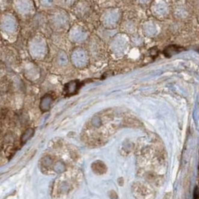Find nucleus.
Returning a JSON list of instances; mask_svg holds the SVG:
<instances>
[{"instance_id":"1","label":"nucleus","mask_w":199,"mask_h":199,"mask_svg":"<svg viewBox=\"0 0 199 199\" xmlns=\"http://www.w3.org/2000/svg\"><path fill=\"white\" fill-rule=\"evenodd\" d=\"M183 50L180 47H176V46H169V47H166V49L164 51V53L166 56H171V55H174V54L178 53L180 51Z\"/></svg>"}]
</instances>
